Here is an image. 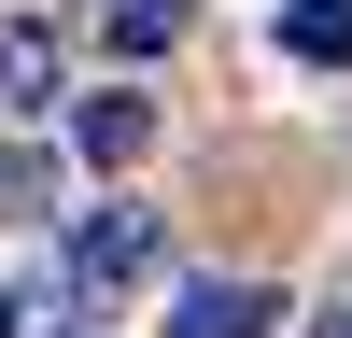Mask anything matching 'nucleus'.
I'll return each mask as SVG.
<instances>
[{"instance_id": "obj_5", "label": "nucleus", "mask_w": 352, "mask_h": 338, "mask_svg": "<svg viewBox=\"0 0 352 338\" xmlns=\"http://www.w3.org/2000/svg\"><path fill=\"white\" fill-rule=\"evenodd\" d=\"M99 28H113V56H169L184 43V0H99Z\"/></svg>"}, {"instance_id": "obj_3", "label": "nucleus", "mask_w": 352, "mask_h": 338, "mask_svg": "<svg viewBox=\"0 0 352 338\" xmlns=\"http://www.w3.org/2000/svg\"><path fill=\"white\" fill-rule=\"evenodd\" d=\"M71 141H85V155H99V169H127L141 141H155V113H141V99H113V84H99V99L71 113Z\"/></svg>"}, {"instance_id": "obj_7", "label": "nucleus", "mask_w": 352, "mask_h": 338, "mask_svg": "<svg viewBox=\"0 0 352 338\" xmlns=\"http://www.w3.org/2000/svg\"><path fill=\"white\" fill-rule=\"evenodd\" d=\"M310 338H352V310H324V324H310Z\"/></svg>"}, {"instance_id": "obj_1", "label": "nucleus", "mask_w": 352, "mask_h": 338, "mask_svg": "<svg viewBox=\"0 0 352 338\" xmlns=\"http://www.w3.org/2000/svg\"><path fill=\"white\" fill-rule=\"evenodd\" d=\"M141 268H155V212H127V197H113V212L71 225V282H85V296H127Z\"/></svg>"}, {"instance_id": "obj_2", "label": "nucleus", "mask_w": 352, "mask_h": 338, "mask_svg": "<svg viewBox=\"0 0 352 338\" xmlns=\"http://www.w3.org/2000/svg\"><path fill=\"white\" fill-rule=\"evenodd\" d=\"M268 324H282V296H268V282H197L169 338H268Z\"/></svg>"}, {"instance_id": "obj_6", "label": "nucleus", "mask_w": 352, "mask_h": 338, "mask_svg": "<svg viewBox=\"0 0 352 338\" xmlns=\"http://www.w3.org/2000/svg\"><path fill=\"white\" fill-rule=\"evenodd\" d=\"M43 84H56V28H0V99H43Z\"/></svg>"}, {"instance_id": "obj_4", "label": "nucleus", "mask_w": 352, "mask_h": 338, "mask_svg": "<svg viewBox=\"0 0 352 338\" xmlns=\"http://www.w3.org/2000/svg\"><path fill=\"white\" fill-rule=\"evenodd\" d=\"M282 43L310 71H352V0H282Z\"/></svg>"}, {"instance_id": "obj_8", "label": "nucleus", "mask_w": 352, "mask_h": 338, "mask_svg": "<svg viewBox=\"0 0 352 338\" xmlns=\"http://www.w3.org/2000/svg\"><path fill=\"white\" fill-rule=\"evenodd\" d=\"M14 324H28V310H14V296H0V338H14Z\"/></svg>"}]
</instances>
